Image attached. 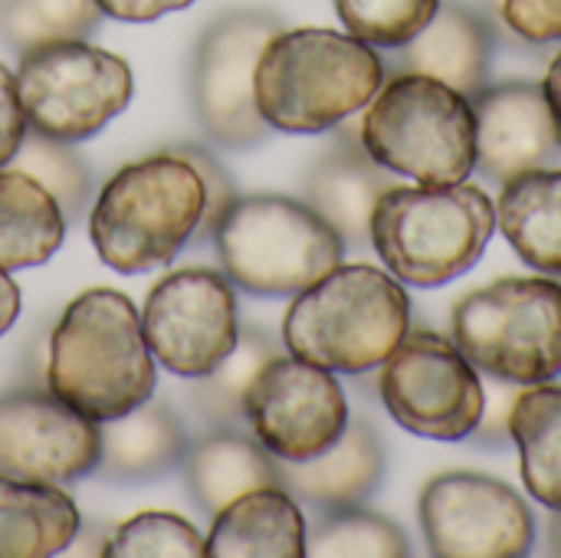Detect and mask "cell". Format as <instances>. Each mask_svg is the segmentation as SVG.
<instances>
[{"mask_svg":"<svg viewBox=\"0 0 561 558\" xmlns=\"http://www.w3.org/2000/svg\"><path fill=\"white\" fill-rule=\"evenodd\" d=\"M46 388L95 424L154 395V355L125 293L85 289L66 306L49 335Z\"/></svg>","mask_w":561,"mask_h":558,"instance_id":"obj_1","label":"cell"},{"mask_svg":"<svg viewBox=\"0 0 561 558\" xmlns=\"http://www.w3.org/2000/svg\"><path fill=\"white\" fill-rule=\"evenodd\" d=\"M385 59L339 30H279L256 59L253 92L270 128L325 132L368 109L385 86Z\"/></svg>","mask_w":561,"mask_h":558,"instance_id":"obj_2","label":"cell"},{"mask_svg":"<svg viewBox=\"0 0 561 558\" xmlns=\"http://www.w3.org/2000/svg\"><path fill=\"white\" fill-rule=\"evenodd\" d=\"M408 332L411 299L404 286L368 263H339L296 293L283 319V342L296 358L342 375L385 365Z\"/></svg>","mask_w":561,"mask_h":558,"instance_id":"obj_3","label":"cell"},{"mask_svg":"<svg viewBox=\"0 0 561 558\" xmlns=\"http://www.w3.org/2000/svg\"><path fill=\"white\" fill-rule=\"evenodd\" d=\"M204 217V184L187 158L164 148L115 171L89 214V237L115 273L168 266Z\"/></svg>","mask_w":561,"mask_h":558,"instance_id":"obj_4","label":"cell"},{"mask_svg":"<svg viewBox=\"0 0 561 558\" xmlns=\"http://www.w3.org/2000/svg\"><path fill=\"white\" fill-rule=\"evenodd\" d=\"M496 230V207L473 184H394L371 214V243L408 286H444L477 266Z\"/></svg>","mask_w":561,"mask_h":558,"instance_id":"obj_5","label":"cell"},{"mask_svg":"<svg viewBox=\"0 0 561 558\" xmlns=\"http://www.w3.org/2000/svg\"><path fill=\"white\" fill-rule=\"evenodd\" d=\"M365 151L417 184H463L477 171V115L440 79L398 72L362 115Z\"/></svg>","mask_w":561,"mask_h":558,"instance_id":"obj_6","label":"cell"},{"mask_svg":"<svg viewBox=\"0 0 561 558\" xmlns=\"http://www.w3.org/2000/svg\"><path fill=\"white\" fill-rule=\"evenodd\" d=\"M214 243L227 280L253 296H296L345 257L342 237L306 201L279 194L237 197Z\"/></svg>","mask_w":561,"mask_h":558,"instance_id":"obj_7","label":"cell"},{"mask_svg":"<svg viewBox=\"0 0 561 558\" xmlns=\"http://www.w3.org/2000/svg\"><path fill=\"white\" fill-rule=\"evenodd\" d=\"M454 342L477 372L529 388L561 375V283L496 280L454 309Z\"/></svg>","mask_w":561,"mask_h":558,"instance_id":"obj_8","label":"cell"},{"mask_svg":"<svg viewBox=\"0 0 561 558\" xmlns=\"http://www.w3.org/2000/svg\"><path fill=\"white\" fill-rule=\"evenodd\" d=\"M16 92L33 132L82 141L131 102V66L85 39L46 43L20 53Z\"/></svg>","mask_w":561,"mask_h":558,"instance_id":"obj_9","label":"cell"},{"mask_svg":"<svg viewBox=\"0 0 561 558\" xmlns=\"http://www.w3.org/2000/svg\"><path fill=\"white\" fill-rule=\"evenodd\" d=\"M381 401L388 414L411 434L427 441H467L473 437L486 388L473 362L457 342L414 329L385 358Z\"/></svg>","mask_w":561,"mask_h":558,"instance_id":"obj_10","label":"cell"},{"mask_svg":"<svg viewBox=\"0 0 561 558\" xmlns=\"http://www.w3.org/2000/svg\"><path fill=\"white\" fill-rule=\"evenodd\" d=\"M283 30L270 10L220 13L197 39L191 62V99L204 132L227 148H253L266 138V122L256 109L253 76L263 46Z\"/></svg>","mask_w":561,"mask_h":558,"instance_id":"obj_11","label":"cell"},{"mask_svg":"<svg viewBox=\"0 0 561 558\" xmlns=\"http://www.w3.org/2000/svg\"><path fill=\"white\" fill-rule=\"evenodd\" d=\"M151 355L181 378L214 372L240 339L237 296L217 270L191 266L158 280L141 309Z\"/></svg>","mask_w":561,"mask_h":558,"instance_id":"obj_12","label":"cell"},{"mask_svg":"<svg viewBox=\"0 0 561 558\" xmlns=\"http://www.w3.org/2000/svg\"><path fill=\"white\" fill-rule=\"evenodd\" d=\"M247 421L276 460H312L348 428V401L329 368L296 355L270 358L250 391Z\"/></svg>","mask_w":561,"mask_h":558,"instance_id":"obj_13","label":"cell"},{"mask_svg":"<svg viewBox=\"0 0 561 558\" xmlns=\"http://www.w3.org/2000/svg\"><path fill=\"white\" fill-rule=\"evenodd\" d=\"M421 526L440 558H519L536 543L533 510L483 474H444L421 497Z\"/></svg>","mask_w":561,"mask_h":558,"instance_id":"obj_14","label":"cell"},{"mask_svg":"<svg viewBox=\"0 0 561 558\" xmlns=\"http://www.w3.org/2000/svg\"><path fill=\"white\" fill-rule=\"evenodd\" d=\"M102 431L49 391L0 398V474L39 483H72L99 470Z\"/></svg>","mask_w":561,"mask_h":558,"instance_id":"obj_15","label":"cell"},{"mask_svg":"<svg viewBox=\"0 0 561 558\" xmlns=\"http://www.w3.org/2000/svg\"><path fill=\"white\" fill-rule=\"evenodd\" d=\"M477 171L506 184L536 168H559L561 145L549 99L536 82L483 86L473 99Z\"/></svg>","mask_w":561,"mask_h":558,"instance_id":"obj_16","label":"cell"},{"mask_svg":"<svg viewBox=\"0 0 561 558\" xmlns=\"http://www.w3.org/2000/svg\"><path fill=\"white\" fill-rule=\"evenodd\" d=\"M394 184V171L378 164L362 141L339 138V145L309 168L302 194L345 247H365L371 240L375 204Z\"/></svg>","mask_w":561,"mask_h":558,"instance_id":"obj_17","label":"cell"},{"mask_svg":"<svg viewBox=\"0 0 561 558\" xmlns=\"http://www.w3.org/2000/svg\"><path fill=\"white\" fill-rule=\"evenodd\" d=\"M490 53V26L470 7L457 0H440L431 23L411 43L398 46V56L385 62V69L431 76L447 82L460 95L473 99L486 86Z\"/></svg>","mask_w":561,"mask_h":558,"instance_id":"obj_18","label":"cell"},{"mask_svg":"<svg viewBox=\"0 0 561 558\" xmlns=\"http://www.w3.org/2000/svg\"><path fill=\"white\" fill-rule=\"evenodd\" d=\"M279 487L296 500L335 513L348 506H362L385 477V451L378 434L355 421L342 431V437L312 460H276Z\"/></svg>","mask_w":561,"mask_h":558,"instance_id":"obj_19","label":"cell"},{"mask_svg":"<svg viewBox=\"0 0 561 558\" xmlns=\"http://www.w3.org/2000/svg\"><path fill=\"white\" fill-rule=\"evenodd\" d=\"M204 556L302 558L306 520L296 497L283 487H260L237 497L214 516V529L204 539Z\"/></svg>","mask_w":561,"mask_h":558,"instance_id":"obj_20","label":"cell"},{"mask_svg":"<svg viewBox=\"0 0 561 558\" xmlns=\"http://www.w3.org/2000/svg\"><path fill=\"white\" fill-rule=\"evenodd\" d=\"M181 467L194 503L207 516H217L250 490L279 487L276 457L256 437H247L237 428H220L191 444Z\"/></svg>","mask_w":561,"mask_h":558,"instance_id":"obj_21","label":"cell"},{"mask_svg":"<svg viewBox=\"0 0 561 558\" xmlns=\"http://www.w3.org/2000/svg\"><path fill=\"white\" fill-rule=\"evenodd\" d=\"M79 533V506L59 483L0 474V558L59 556Z\"/></svg>","mask_w":561,"mask_h":558,"instance_id":"obj_22","label":"cell"},{"mask_svg":"<svg viewBox=\"0 0 561 558\" xmlns=\"http://www.w3.org/2000/svg\"><path fill=\"white\" fill-rule=\"evenodd\" d=\"M102 460L99 470L118 483H141L181 467L187 437L168 405L145 401L135 411L102 421Z\"/></svg>","mask_w":561,"mask_h":558,"instance_id":"obj_23","label":"cell"},{"mask_svg":"<svg viewBox=\"0 0 561 558\" xmlns=\"http://www.w3.org/2000/svg\"><path fill=\"white\" fill-rule=\"evenodd\" d=\"M496 227L539 273L561 276V168H536L503 184Z\"/></svg>","mask_w":561,"mask_h":558,"instance_id":"obj_24","label":"cell"},{"mask_svg":"<svg viewBox=\"0 0 561 558\" xmlns=\"http://www.w3.org/2000/svg\"><path fill=\"white\" fill-rule=\"evenodd\" d=\"M66 237V217L56 197L26 171L0 168V270H30L46 263Z\"/></svg>","mask_w":561,"mask_h":558,"instance_id":"obj_25","label":"cell"},{"mask_svg":"<svg viewBox=\"0 0 561 558\" xmlns=\"http://www.w3.org/2000/svg\"><path fill=\"white\" fill-rule=\"evenodd\" d=\"M510 437L519 447L526 490L549 510H561V388L529 385L510 411Z\"/></svg>","mask_w":561,"mask_h":558,"instance_id":"obj_26","label":"cell"},{"mask_svg":"<svg viewBox=\"0 0 561 558\" xmlns=\"http://www.w3.org/2000/svg\"><path fill=\"white\" fill-rule=\"evenodd\" d=\"M276 345L266 332L260 329H247L240 332L233 352L207 375L197 378L194 385V405L197 411L210 421V424H220V428H233L247 418V391L256 378V372L276 358Z\"/></svg>","mask_w":561,"mask_h":558,"instance_id":"obj_27","label":"cell"},{"mask_svg":"<svg viewBox=\"0 0 561 558\" xmlns=\"http://www.w3.org/2000/svg\"><path fill=\"white\" fill-rule=\"evenodd\" d=\"M102 20L95 0H0V36L10 49L85 39Z\"/></svg>","mask_w":561,"mask_h":558,"instance_id":"obj_28","label":"cell"},{"mask_svg":"<svg viewBox=\"0 0 561 558\" xmlns=\"http://www.w3.org/2000/svg\"><path fill=\"white\" fill-rule=\"evenodd\" d=\"M306 556L404 558L411 556V539L388 516L348 506V510L325 513V520L312 529V536L306 533Z\"/></svg>","mask_w":561,"mask_h":558,"instance_id":"obj_29","label":"cell"},{"mask_svg":"<svg viewBox=\"0 0 561 558\" xmlns=\"http://www.w3.org/2000/svg\"><path fill=\"white\" fill-rule=\"evenodd\" d=\"M13 161H16L13 168L36 178L56 197L66 220H76L82 214V207L89 201V168L76 151L66 148V141H56V138L30 128L23 135Z\"/></svg>","mask_w":561,"mask_h":558,"instance_id":"obj_30","label":"cell"},{"mask_svg":"<svg viewBox=\"0 0 561 558\" xmlns=\"http://www.w3.org/2000/svg\"><path fill=\"white\" fill-rule=\"evenodd\" d=\"M437 7L440 0H335L345 30L381 49L411 43L431 23Z\"/></svg>","mask_w":561,"mask_h":558,"instance_id":"obj_31","label":"cell"},{"mask_svg":"<svg viewBox=\"0 0 561 558\" xmlns=\"http://www.w3.org/2000/svg\"><path fill=\"white\" fill-rule=\"evenodd\" d=\"M99 556L108 558H201V533L174 513H138L122 523L105 543Z\"/></svg>","mask_w":561,"mask_h":558,"instance_id":"obj_32","label":"cell"},{"mask_svg":"<svg viewBox=\"0 0 561 558\" xmlns=\"http://www.w3.org/2000/svg\"><path fill=\"white\" fill-rule=\"evenodd\" d=\"M178 151L181 158H187L194 164V171L201 174V184H204V217H201V227H197V237H214L220 217L227 214V207L237 201V191H233V181L230 174L220 168V161L204 151V148H194V145H178L171 148Z\"/></svg>","mask_w":561,"mask_h":558,"instance_id":"obj_33","label":"cell"},{"mask_svg":"<svg viewBox=\"0 0 561 558\" xmlns=\"http://www.w3.org/2000/svg\"><path fill=\"white\" fill-rule=\"evenodd\" d=\"M500 13L529 43H561V0H500Z\"/></svg>","mask_w":561,"mask_h":558,"instance_id":"obj_34","label":"cell"},{"mask_svg":"<svg viewBox=\"0 0 561 558\" xmlns=\"http://www.w3.org/2000/svg\"><path fill=\"white\" fill-rule=\"evenodd\" d=\"M26 135V112L16 92V76L0 62V168L13 161Z\"/></svg>","mask_w":561,"mask_h":558,"instance_id":"obj_35","label":"cell"},{"mask_svg":"<svg viewBox=\"0 0 561 558\" xmlns=\"http://www.w3.org/2000/svg\"><path fill=\"white\" fill-rule=\"evenodd\" d=\"M99 10L112 20H125V23H151L164 13L184 10L194 0H95Z\"/></svg>","mask_w":561,"mask_h":558,"instance_id":"obj_36","label":"cell"},{"mask_svg":"<svg viewBox=\"0 0 561 558\" xmlns=\"http://www.w3.org/2000/svg\"><path fill=\"white\" fill-rule=\"evenodd\" d=\"M16 316H20V286L10 280L7 270H0V335L10 332Z\"/></svg>","mask_w":561,"mask_h":558,"instance_id":"obj_37","label":"cell"},{"mask_svg":"<svg viewBox=\"0 0 561 558\" xmlns=\"http://www.w3.org/2000/svg\"><path fill=\"white\" fill-rule=\"evenodd\" d=\"M542 92H546V99H549L552 122H556V135H559V145H561V49L556 53V59L549 62V72H546Z\"/></svg>","mask_w":561,"mask_h":558,"instance_id":"obj_38","label":"cell"},{"mask_svg":"<svg viewBox=\"0 0 561 558\" xmlns=\"http://www.w3.org/2000/svg\"><path fill=\"white\" fill-rule=\"evenodd\" d=\"M549 549L552 556H561V510H552V520H549Z\"/></svg>","mask_w":561,"mask_h":558,"instance_id":"obj_39","label":"cell"}]
</instances>
